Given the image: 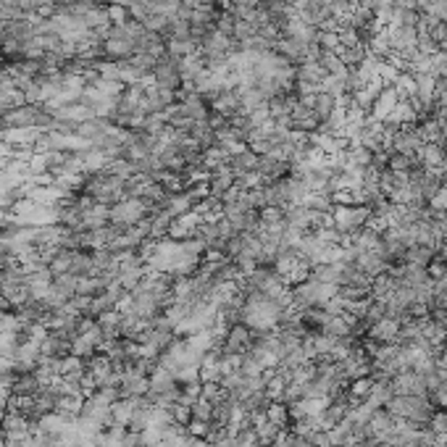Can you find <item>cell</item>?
<instances>
[{
	"mask_svg": "<svg viewBox=\"0 0 447 447\" xmlns=\"http://www.w3.org/2000/svg\"><path fill=\"white\" fill-rule=\"evenodd\" d=\"M150 84L158 90H169V92H179L184 90V77H182V58H174L171 53H163L153 66V74H150Z\"/></svg>",
	"mask_w": 447,
	"mask_h": 447,
	"instance_id": "1",
	"label": "cell"
},
{
	"mask_svg": "<svg viewBox=\"0 0 447 447\" xmlns=\"http://www.w3.org/2000/svg\"><path fill=\"white\" fill-rule=\"evenodd\" d=\"M153 210L145 206L140 197H127L116 206H111V224L113 226H134V224L145 221Z\"/></svg>",
	"mask_w": 447,
	"mask_h": 447,
	"instance_id": "2",
	"label": "cell"
}]
</instances>
